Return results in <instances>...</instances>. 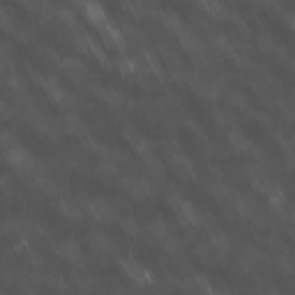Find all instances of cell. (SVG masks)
Listing matches in <instances>:
<instances>
[{
  "label": "cell",
  "mask_w": 295,
  "mask_h": 295,
  "mask_svg": "<svg viewBox=\"0 0 295 295\" xmlns=\"http://www.w3.org/2000/svg\"><path fill=\"white\" fill-rule=\"evenodd\" d=\"M7 157H9V161H12L16 168H30L32 166L30 155H28L26 150H21V148H9Z\"/></svg>",
  "instance_id": "6da1fadb"
},
{
  "label": "cell",
  "mask_w": 295,
  "mask_h": 295,
  "mask_svg": "<svg viewBox=\"0 0 295 295\" xmlns=\"http://www.w3.org/2000/svg\"><path fill=\"white\" fill-rule=\"evenodd\" d=\"M122 268L127 270V274L132 277V279L141 281V284H145V281H150V272H148V270H143V268H141L138 263H134V261H129V263L125 261V263H122Z\"/></svg>",
  "instance_id": "7a4b0ae2"
},
{
  "label": "cell",
  "mask_w": 295,
  "mask_h": 295,
  "mask_svg": "<svg viewBox=\"0 0 295 295\" xmlns=\"http://www.w3.org/2000/svg\"><path fill=\"white\" fill-rule=\"evenodd\" d=\"M90 210L97 219H108V217H113V208L106 203V201H95V203L90 205Z\"/></svg>",
  "instance_id": "3957f363"
},
{
  "label": "cell",
  "mask_w": 295,
  "mask_h": 295,
  "mask_svg": "<svg viewBox=\"0 0 295 295\" xmlns=\"http://www.w3.org/2000/svg\"><path fill=\"white\" fill-rule=\"evenodd\" d=\"M231 141L238 145V150H249V148H251L249 141H247L242 134H238V132H233V134H231Z\"/></svg>",
  "instance_id": "277c9868"
},
{
  "label": "cell",
  "mask_w": 295,
  "mask_h": 295,
  "mask_svg": "<svg viewBox=\"0 0 295 295\" xmlns=\"http://www.w3.org/2000/svg\"><path fill=\"white\" fill-rule=\"evenodd\" d=\"M99 175H104V178H115V166L113 164H102Z\"/></svg>",
  "instance_id": "5b68a950"
}]
</instances>
